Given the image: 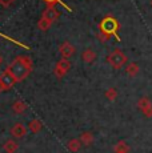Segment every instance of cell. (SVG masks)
<instances>
[{"instance_id": "6", "label": "cell", "mask_w": 152, "mask_h": 153, "mask_svg": "<svg viewBox=\"0 0 152 153\" xmlns=\"http://www.w3.org/2000/svg\"><path fill=\"white\" fill-rule=\"evenodd\" d=\"M137 108L143 112L145 117H152V102L148 97H140L137 100Z\"/></svg>"}, {"instance_id": "7", "label": "cell", "mask_w": 152, "mask_h": 153, "mask_svg": "<svg viewBox=\"0 0 152 153\" xmlns=\"http://www.w3.org/2000/svg\"><path fill=\"white\" fill-rule=\"evenodd\" d=\"M76 48L69 42H63L59 47V53L63 59H69L75 55Z\"/></svg>"}, {"instance_id": "1", "label": "cell", "mask_w": 152, "mask_h": 153, "mask_svg": "<svg viewBox=\"0 0 152 153\" xmlns=\"http://www.w3.org/2000/svg\"><path fill=\"white\" fill-rule=\"evenodd\" d=\"M7 71L16 79V81H22L31 73L32 61L28 56H19L7 67Z\"/></svg>"}, {"instance_id": "20", "label": "cell", "mask_w": 152, "mask_h": 153, "mask_svg": "<svg viewBox=\"0 0 152 153\" xmlns=\"http://www.w3.org/2000/svg\"><path fill=\"white\" fill-rule=\"evenodd\" d=\"M13 3H15V0H0V5H1V7H4V8L11 7Z\"/></svg>"}, {"instance_id": "15", "label": "cell", "mask_w": 152, "mask_h": 153, "mask_svg": "<svg viewBox=\"0 0 152 153\" xmlns=\"http://www.w3.org/2000/svg\"><path fill=\"white\" fill-rule=\"evenodd\" d=\"M42 128H43L42 121L37 120V119H34V120H31V121L28 123V129H30L31 132H34V133H37Z\"/></svg>"}, {"instance_id": "17", "label": "cell", "mask_w": 152, "mask_h": 153, "mask_svg": "<svg viewBox=\"0 0 152 153\" xmlns=\"http://www.w3.org/2000/svg\"><path fill=\"white\" fill-rule=\"evenodd\" d=\"M79 139H80V141H81V144H83V145L88 146V145H91L92 141H93V134L89 133V132H86V133H83L80 137H79Z\"/></svg>"}, {"instance_id": "18", "label": "cell", "mask_w": 152, "mask_h": 153, "mask_svg": "<svg viewBox=\"0 0 152 153\" xmlns=\"http://www.w3.org/2000/svg\"><path fill=\"white\" fill-rule=\"evenodd\" d=\"M51 25H52V23H49L48 20L43 19V17H40V20L37 22V28H39L40 31H43V32L48 31V29L51 28Z\"/></svg>"}, {"instance_id": "22", "label": "cell", "mask_w": 152, "mask_h": 153, "mask_svg": "<svg viewBox=\"0 0 152 153\" xmlns=\"http://www.w3.org/2000/svg\"><path fill=\"white\" fill-rule=\"evenodd\" d=\"M1 63H3V57H1V55H0V65H1Z\"/></svg>"}, {"instance_id": "13", "label": "cell", "mask_w": 152, "mask_h": 153, "mask_svg": "<svg viewBox=\"0 0 152 153\" xmlns=\"http://www.w3.org/2000/svg\"><path fill=\"white\" fill-rule=\"evenodd\" d=\"M4 152L5 153H15L17 151V148H19V145H17V143L16 141H13V140H8V141H5V144H4Z\"/></svg>"}, {"instance_id": "12", "label": "cell", "mask_w": 152, "mask_h": 153, "mask_svg": "<svg viewBox=\"0 0 152 153\" xmlns=\"http://www.w3.org/2000/svg\"><path fill=\"white\" fill-rule=\"evenodd\" d=\"M12 111L15 112L16 114H22L27 111V104H25L23 100H17V101L13 102L12 105Z\"/></svg>"}, {"instance_id": "9", "label": "cell", "mask_w": 152, "mask_h": 153, "mask_svg": "<svg viewBox=\"0 0 152 153\" xmlns=\"http://www.w3.org/2000/svg\"><path fill=\"white\" fill-rule=\"evenodd\" d=\"M11 134H12L15 139H22L27 134V128L22 124V123H16L15 125L11 128Z\"/></svg>"}, {"instance_id": "23", "label": "cell", "mask_w": 152, "mask_h": 153, "mask_svg": "<svg viewBox=\"0 0 152 153\" xmlns=\"http://www.w3.org/2000/svg\"><path fill=\"white\" fill-rule=\"evenodd\" d=\"M150 4H151V7H152V0H151V1H150Z\"/></svg>"}, {"instance_id": "2", "label": "cell", "mask_w": 152, "mask_h": 153, "mask_svg": "<svg viewBox=\"0 0 152 153\" xmlns=\"http://www.w3.org/2000/svg\"><path fill=\"white\" fill-rule=\"evenodd\" d=\"M99 28H100V35H99V37L101 39V42H103V43L107 42L111 36H116V39L120 40V39H119V36H118L119 23H118V20H116L115 17L106 16L103 20H101Z\"/></svg>"}, {"instance_id": "3", "label": "cell", "mask_w": 152, "mask_h": 153, "mask_svg": "<svg viewBox=\"0 0 152 153\" xmlns=\"http://www.w3.org/2000/svg\"><path fill=\"white\" fill-rule=\"evenodd\" d=\"M127 61H128L127 56H125L124 52H123L121 49H119V48L113 49V51L107 56V63L110 64L112 68H115V69L123 68V67L125 65V63H127Z\"/></svg>"}, {"instance_id": "10", "label": "cell", "mask_w": 152, "mask_h": 153, "mask_svg": "<svg viewBox=\"0 0 152 153\" xmlns=\"http://www.w3.org/2000/svg\"><path fill=\"white\" fill-rule=\"evenodd\" d=\"M96 57H98V55L92 48H86L81 52V60L87 64H92L96 60Z\"/></svg>"}, {"instance_id": "11", "label": "cell", "mask_w": 152, "mask_h": 153, "mask_svg": "<svg viewBox=\"0 0 152 153\" xmlns=\"http://www.w3.org/2000/svg\"><path fill=\"white\" fill-rule=\"evenodd\" d=\"M125 72H127V75L130 76V77H135V76H137V73L140 72L139 64L135 63V61H132V63H128L127 67H125Z\"/></svg>"}, {"instance_id": "5", "label": "cell", "mask_w": 152, "mask_h": 153, "mask_svg": "<svg viewBox=\"0 0 152 153\" xmlns=\"http://www.w3.org/2000/svg\"><path fill=\"white\" fill-rule=\"evenodd\" d=\"M16 79L8 72L7 69L0 75V92H4V91H8L15 85Z\"/></svg>"}, {"instance_id": "19", "label": "cell", "mask_w": 152, "mask_h": 153, "mask_svg": "<svg viewBox=\"0 0 152 153\" xmlns=\"http://www.w3.org/2000/svg\"><path fill=\"white\" fill-rule=\"evenodd\" d=\"M106 97L110 100V101H115L116 97H118V89L116 88H113V87H111V88H108V89L106 91Z\"/></svg>"}, {"instance_id": "4", "label": "cell", "mask_w": 152, "mask_h": 153, "mask_svg": "<svg viewBox=\"0 0 152 153\" xmlns=\"http://www.w3.org/2000/svg\"><path fill=\"white\" fill-rule=\"evenodd\" d=\"M71 69V61H69V59H63L61 57L59 61L56 63V65H55V69H54V73L55 76H56L57 79H61L64 77V76L67 75V72Z\"/></svg>"}, {"instance_id": "8", "label": "cell", "mask_w": 152, "mask_h": 153, "mask_svg": "<svg viewBox=\"0 0 152 153\" xmlns=\"http://www.w3.org/2000/svg\"><path fill=\"white\" fill-rule=\"evenodd\" d=\"M59 16H60V12L54 7V5H48V7H47V10H44V11H43V13H42L43 19L48 20V22L52 23V24H54V23L59 19Z\"/></svg>"}, {"instance_id": "16", "label": "cell", "mask_w": 152, "mask_h": 153, "mask_svg": "<svg viewBox=\"0 0 152 153\" xmlns=\"http://www.w3.org/2000/svg\"><path fill=\"white\" fill-rule=\"evenodd\" d=\"M81 141H80V139H74V140H71L68 143V149H69V152H72V153H76V152H79V149L81 148Z\"/></svg>"}, {"instance_id": "14", "label": "cell", "mask_w": 152, "mask_h": 153, "mask_svg": "<svg viewBox=\"0 0 152 153\" xmlns=\"http://www.w3.org/2000/svg\"><path fill=\"white\" fill-rule=\"evenodd\" d=\"M113 153H130V146L125 141H119L113 148Z\"/></svg>"}, {"instance_id": "21", "label": "cell", "mask_w": 152, "mask_h": 153, "mask_svg": "<svg viewBox=\"0 0 152 153\" xmlns=\"http://www.w3.org/2000/svg\"><path fill=\"white\" fill-rule=\"evenodd\" d=\"M44 1H45L48 5H54L55 3H61V4H63V1H61V0H44Z\"/></svg>"}]
</instances>
